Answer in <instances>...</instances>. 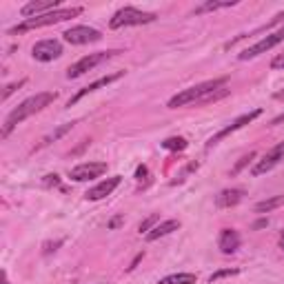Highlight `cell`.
Masks as SVG:
<instances>
[{"label": "cell", "instance_id": "cell-1", "mask_svg": "<svg viewBox=\"0 0 284 284\" xmlns=\"http://www.w3.org/2000/svg\"><path fill=\"white\" fill-rule=\"evenodd\" d=\"M58 98L56 91H42V93H36V96L27 98L25 102H20V105L16 106V109L11 111V113L7 115V120H4V127H2V138H7L9 133L13 131V129L18 127V124L22 122V120H27L29 115L38 113V111H42L44 106H49L53 100Z\"/></svg>", "mask_w": 284, "mask_h": 284}, {"label": "cell", "instance_id": "cell-2", "mask_svg": "<svg viewBox=\"0 0 284 284\" xmlns=\"http://www.w3.org/2000/svg\"><path fill=\"white\" fill-rule=\"evenodd\" d=\"M229 82V78H213V80H207V82H200L195 87H189L184 91L176 93V96L169 100V109H178V106H184V105H193V102H204L211 93L220 91L224 89V84Z\"/></svg>", "mask_w": 284, "mask_h": 284}, {"label": "cell", "instance_id": "cell-3", "mask_svg": "<svg viewBox=\"0 0 284 284\" xmlns=\"http://www.w3.org/2000/svg\"><path fill=\"white\" fill-rule=\"evenodd\" d=\"M82 13L80 7H71V9H56V11H49L44 16H36V18H29V20L20 22L18 27H13L11 34H25V31H31V29H40V27H49V25H56V22H65L69 18H75Z\"/></svg>", "mask_w": 284, "mask_h": 284}, {"label": "cell", "instance_id": "cell-4", "mask_svg": "<svg viewBox=\"0 0 284 284\" xmlns=\"http://www.w3.org/2000/svg\"><path fill=\"white\" fill-rule=\"evenodd\" d=\"M155 13L151 11H142L136 7H122L113 13V18L109 20L111 29H120V27H136V25H149L155 20Z\"/></svg>", "mask_w": 284, "mask_h": 284}, {"label": "cell", "instance_id": "cell-5", "mask_svg": "<svg viewBox=\"0 0 284 284\" xmlns=\"http://www.w3.org/2000/svg\"><path fill=\"white\" fill-rule=\"evenodd\" d=\"M115 53H120V51H98V53H89V56H84V58H80L75 65H71L69 67V71H67V78L69 80H73V78H80L82 73H87V71H91L93 67H98L100 62H105L106 58H111V56H115Z\"/></svg>", "mask_w": 284, "mask_h": 284}, {"label": "cell", "instance_id": "cell-6", "mask_svg": "<svg viewBox=\"0 0 284 284\" xmlns=\"http://www.w3.org/2000/svg\"><path fill=\"white\" fill-rule=\"evenodd\" d=\"M282 40H284V27H282V29H278V31H273V34H269L266 38H262L260 42H255L253 47L244 49L238 58H240V60H251V58H255V56H260V53H266L269 49H273L275 44H280Z\"/></svg>", "mask_w": 284, "mask_h": 284}, {"label": "cell", "instance_id": "cell-7", "mask_svg": "<svg viewBox=\"0 0 284 284\" xmlns=\"http://www.w3.org/2000/svg\"><path fill=\"white\" fill-rule=\"evenodd\" d=\"M65 40L69 44H89V42H98L102 38V34L93 27H87V25H78V27H71L67 29L65 34Z\"/></svg>", "mask_w": 284, "mask_h": 284}, {"label": "cell", "instance_id": "cell-8", "mask_svg": "<svg viewBox=\"0 0 284 284\" xmlns=\"http://www.w3.org/2000/svg\"><path fill=\"white\" fill-rule=\"evenodd\" d=\"M106 171V162H82L69 171V178L73 182H87L93 178H100Z\"/></svg>", "mask_w": 284, "mask_h": 284}, {"label": "cell", "instance_id": "cell-9", "mask_svg": "<svg viewBox=\"0 0 284 284\" xmlns=\"http://www.w3.org/2000/svg\"><path fill=\"white\" fill-rule=\"evenodd\" d=\"M31 56L36 58V60L40 62H51L56 60V58L62 56V44L58 42V40H40V42L34 44V49H31Z\"/></svg>", "mask_w": 284, "mask_h": 284}, {"label": "cell", "instance_id": "cell-10", "mask_svg": "<svg viewBox=\"0 0 284 284\" xmlns=\"http://www.w3.org/2000/svg\"><path fill=\"white\" fill-rule=\"evenodd\" d=\"M260 113H262V109H253V111H248V113H242V115H240V118H235L233 122L229 124V127H224V129H222V131H217L215 136H213L211 140L207 142V146H213V144H217V142H220L222 138H226V136H229V133L238 131V129H242L244 124L253 122V120H255V118H257V115H260Z\"/></svg>", "mask_w": 284, "mask_h": 284}, {"label": "cell", "instance_id": "cell-11", "mask_svg": "<svg viewBox=\"0 0 284 284\" xmlns=\"http://www.w3.org/2000/svg\"><path fill=\"white\" fill-rule=\"evenodd\" d=\"M280 160H284V142H280V144L273 146L269 153L262 155V160H257V164L251 169V176H262V173L271 171V169H273Z\"/></svg>", "mask_w": 284, "mask_h": 284}, {"label": "cell", "instance_id": "cell-12", "mask_svg": "<svg viewBox=\"0 0 284 284\" xmlns=\"http://www.w3.org/2000/svg\"><path fill=\"white\" fill-rule=\"evenodd\" d=\"M118 78H122V71H118V73H111V75H105V78H100V80H96V82H91V84H87L84 89H80L78 93H75L73 98H69V102H67V106H73L75 102H80L84 96H89V93H93V91H98L100 87H106V84H111V82H115Z\"/></svg>", "mask_w": 284, "mask_h": 284}, {"label": "cell", "instance_id": "cell-13", "mask_svg": "<svg viewBox=\"0 0 284 284\" xmlns=\"http://www.w3.org/2000/svg\"><path fill=\"white\" fill-rule=\"evenodd\" d=\"M122 182V178L120 176H113V178H106V180H102V182H98L93 189H89L87 191V200H102V198H106V195H111L113 193V189Z\"/></svg>", "mask_w": 284, "mask_h": 284}, {"label": "cell", "instance_id": "cell-14", "mask_svg": "<svg viewBox=\"0 0 284 284\" xmlns=\"http://www.w3.org/2000/svg\"><path fill=\"white\" fill-rule=\"evenodd\" d=\"M58 0H44V2H29V4H25L22 7V16L29 20V18H36V16H44V13H49V11H56L58 9Z\"/></svg>", "mask_w": 284, "mask_h": 284}, {"label": "cell", "instance_id": "cell-15", "mask_svg": "<svg viewBox=\"0 0 284 284\" xmlns=\"http://www.w3.org/2000/svg\"><path fill=\"white\" fill-rule=\"evenodd\" d=\"M217 247H220V251L224 253V255L235 253L240 248V235H238V231H235V229H222L220 240H217Z\"/></svg>", "mask_w": 284, "mask_h": 284}, {"label": "cell", "instance_id": "cell-16", "mask_svg": "<svg viewBox=\"0 0 284 284\" xmlns=\"http://www.w3.org/2000/svg\"><path fill=\"white\" fill-rule=\"evenodd\" d=\"M242 198H244L242 189H224L215 195V207H220V209L235 207L238 202H242Z\"/></svg>", "mask_w": 284, "mask_h": 284}, {"label": "cell", "instance_id": "cell-17", "mask_svg": "<svg viewBox=\"0 0 284 284\" xmlns=\"http://www.w3.org/2000/svg\"><path fill=\"white\" fill-rule=\"evenodd\" d=\"M176 229H180V220H164V222H160V224H155L153 229L146 233V240L153 242V240L164 238V235H169L171 231H176Z\"/></svg>", "mask_w": 284, "mask_h": 284}, {"label": "cell", "instance_id": "cell-18", "mask_svg": "<svg viewBox=\"0 0 284 284\" xmlns=\"http://www.w3.org/2000/svg\"><path fill=\"white\" fill-rule=\"evenodd\" d=\"M235 0H207V2L198 4V7L193 9L195 16H200V13H207V11H217V9H224V7H233Z\"/></svg>", "mask_w": 284, "mask_h": 284}, {"label": "cell", "instance_id": "cell-19", "mask_svg": "<svg viewBox=\"0 0 284 284\" xmlns=\"http://www.w3.org/2000/svg\"><path fill=\"white\" fill-rule=\"evenodd\" d=\"M73 124H75V122H67V124H60V127H58V129H53V131L49 133V136H44V138H42V142H40V146H47V144H51V142L60 140L62 136H67V133H69L71 129H73Z\"/></svg>", "mask_w": 284, "mask_h": 284}, {"label": "cell", "instance_id": "cell-20", "mask_svg": "<svg viewBox=\"0 0 284 284\" xmlns=\"http://www.w3.org/2000/svg\"><path fill=\"white\" fill-rule=\"evenodd\" d=\"M195 275L193 273H173V275H167L162 278L158 284H195Z\"/></svg>", "mask_w": 284, "mask_h": 284}, {"label": "cell", "instance_id": "cell-21", "mask_svg": "<svg viewBox=\"0 0 284 284\" xmlns=\"http://www.w3.org/2000/svg\"><path fill=\"white\" fill-rule=\"evenodd\" d=\"M284 204V195H275V198H269V200H262V202L255 204V213H269L273 209L282 207Z\"/></svg>", "mask_w": 284, "mask_h": 284}, {"label": "cell", "instance_id": "cell-22", "mask_svg": "<svg viewBox=\"0 0 284 284\" xmlns=\"http://www.w3.org/2000/svg\"><path fill=\"white\" fill-rule=\"evenodd\" d=\"M186 144H189V142H186L184 138H180V136L167 138V140L162 142V146H164L167 151H182V149H186Z\"/></svg>", "mask_w": 284, "mask_h": 284}, {"label": "cell", "instance_id": "cell-23", "mask_svg": "<svg viewBox=\"0 0 284 284\" xmlns=\"http://www.w3.org/2000/svg\"><path fill=\"white\" fill-rule=\"evenodd\" d=\"M158 220H160V215H158V213H151V215L146 217V220H142V222H140V226H138V231H140V233H149V231L155 226V222H158Z\"/></svg>", "mask_w": 284, "mask_h": 284}, {"label": "cell", "instance_id": "cell-24", "mask_svg": "<svg viewBox=\"0 0 284 284\" xmlns=\"http://www.w3.org/2000/svg\"><path fill=\"white\" fill-rule=\"evenodd\" d=\"M240 271L238 269H222V271H215V273L209 278V282H217V280H222V278H231V275H238Z\"/></svg>", "mask_w": 284, "mask_h": 284}, {"label": "cell", "instance_id": "cell-25", "mask_svg": "<svg viewBox=\"0 0 284 284\" xmlns=\"http://www.w3.org/2000/svg\"><path fill=\"white\" fill-rule=\"evenodd\" d=\"M253 158H255V151H248V155H244V158H242V160H240V162H238V164H235V167H233V171H231V176H238V173H240V171H242V169H244V167H247V164H248V162H251V160H253Z\"/></svg>", "mask_w": 284, "mask_h": 284}, {"label": "cell", "instance_id": "cell-26", "mask_svg": "<svg viewBox=\"0 0 284 284\" xmlns=\"http://www.w3.org/2000/svg\"><path fill=\"white\" fill-rule=\"evenodd\" d=\"M25 82H27V80H18V82H11V84H9V87H7V89H4L2 98H4V100H7V98H9V96H11V93H13V91H16V89H20V87H22V84H25Z\"/></svg>", "mask_w": 284, "mask_h": 284}, {"label": "cell", "instance_id": "cell-27", "mask_svg": "<svg viewBox=\"0 0 284 284\" xmlns=\"http://www.w3.org/2000/svg\"><path fill=\"white\" fill-rule=\"evenodd\" d=\"M60 244H62V240H56V242H47V244H44V248H42V253H44V255H49V253L56 251Z\"/></svg>", "mask_w": 284, "mask_h": 284}, {"label": "cell", "instance_id": "cell-28", "mask_svg": "<svg viewBox=\"0 0 284 284\" xmlns=\"http://www.w3.org/2000/svg\"><path fill=\"white\" fill-rule=\"evenodd\" d=\"M271 69H284V53H280L278 58H273V62H271Z\"/></svg>", "mask_w": 284, "mask_h": 284}, {"label": "cell", "instance_id": "cell-29", "mask_svg": "<svg viewBox=\"0 0 284 284\" xmlns=\"http://www.w3.org/2000/svg\"><path fill=\"white\" fill-rule=\"evenodd\" d=\"M58 182H60V180H58V176H56V173H53V176H47V178H44V184H53V186H56L58 184Z\"/></svg>", "mask_w": 284, "mask_h": 284}, {"label": "cell", "instance_id": "cell-30", "mask_svg": "<svg viewBox=\"0 0 284 284\" xmlns=\"http://www.w3.org/2000/svg\"><path fill=\"white\" fill-rule=\"evenodd\" d=\"M144 176H146V167H144V164H140V167H138V171H136V178H138V180H142Z\"/></svg>", "mask_w": 284, "mask_h": 284}, {"label": "cell", "instance_id": "cell-31", "mask_svg": "<svg viewBox=\"0 0 284 284\" xmlns=\"http://www.w3.org/2000/svg\"><path fill=\"white\" fill-rule=\"evenodd\" d=\"M282 122H284V113H280L278 118H273V120H271V124H269V127H278V124H282Z\"/></svg>", "mask_w": 284, "mask_h": 284}, {"label": "cell", "instance_id": "cell-32", "mask_svg": "<svg viewBox=\"0 0 284 284\" xmlns=\"http://www.w3.org/2000/svg\"><path fill=\"white\" fill-rule=\"evenodd\" d=\"M266 224H269V220H257L255 224H253V229H264Z\"/></svg>", "mask_w": 284, "mask_h": 284}, {"label": "cell", "instance_id": "cell-33", "mask_svg": "<svg viewBox=\"0 0 284 284\" xmlns=\"http://www.w3.org/2000/svg\"><path fill=\"white\" fill-rule=\"evenodd\" d=\"M120 222H122V217H120V215H118V217H113V220L109 222V229H115V226H118Z\"/></svg>", "mask_w": 284, "mask_h": 284}, {"label": "cell", "instance_id": "cell-34", "mask_svg": "<svg viewBox=\"0 0 284 284\" xmlns=\"http://www.w3.org/2000/svg\"><path fill=\"white\" fill-rule=\"evenodd\" d=\"M275 100H284V89H282V91H278V93H275Z\"/></svg>", "mask_w": 284, "mask_h": 284}, {"label": "cell", "instance_id": "cell-35", "mask_svg": "<svg viewBox=\"0 0 284 284\" xmlns=\"http://www.w3.org/2000/svg\"><path fill=\"white\" fill-rule=\"evenodd\" d=\"M280 247L284 248V231H282V235H280Z\"/></svg>", "mask_w": 284, "mask_h": 284}]
</instances>
